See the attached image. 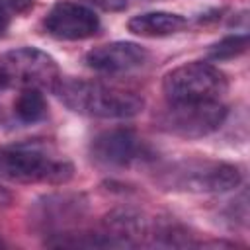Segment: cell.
I'll list each match as a JSON object with an SVG mask.
<instances>
[{
    "label": "cell",
    "instance_id": "cell-13",
    "mask_svg": "<svg viewBox=\"0 0 250 250\" xmlns=\"http://www.w3.org/2000/svg\"><path fill=\"white\" fill-rule=\"evenodd\" d=\"M246 49H248V35L238 33V35L223 37L221 41L213 43L207 49V55L213 61H230V59H236L242 53H246Z\"/></svg>",
    "mask_w": 250,
    "mask_h": 250
},
{
    "label": "cell",
    "instance_id": "cell-6",
    "mask_svg": "<svg viewBox=\"0 0 250 250\" xmlns=\"http://www.w3.org/2000/svg\"><path fill=\"white\" fill-rule=\"evenodd\" d=\"M86 215V195L76 191H62L39 197L29 209V223L37 232L55 236L74 230Z\"/></svg>",
    "mask_w": 250,
    "mask_h": 250
},
{
    "label": "cell",
    "instance_id": "cell-8",
    "mask_svg": "<svg viewBox=\"0 0 250 250\" xmlns=\"http://www.w3.org/2000/svg\"><path fill=\"white\" fill-rule=\"evenodd\" d=\"M90 156L104 168H129L131 164L146 158V146L135 131L119 127L94 137Z\"/></svg>",
    "mask_w": 250,
    "mask_h": 250
},
{
    "label": "cell",
    "instance_id": "cell-7",
    "mask_svg": "<svg viewBox=\"0 0 250 250\" xmlns=\"http://www.w3.org/2000/svg\"><path fill=\"white\" fill-rule=\"evenodd\" d=\"M2 68L10 84H18L20 88H39V90H55L61 80V70L57 61L37 49V47H18L8 51L2 59Z\"/></svg>",
    "mask_w": 250,
    "mask_h": 250
},
{
    "label": "cell",
    "instance_id": "cell-12",
    "mask_svg": "<svg viewBox=\"0 0 250 250\" xmlns=\"http://www.w3.org/2000/svg\"><path fill=\"white\" fill-rule=\"evenodd\" d=\"M14 113L18 121L25 125L39 123L47 117V100L43 96V90L39 88H21L16 102H14Z\"/></svg>",
    "mask_w": 250,
    "mask_h": 250
},
{
    "label": "cell",
    "instance_id": "cell-15",
    "mask_svg": "<svg viewBox=\"0 0 250 250\" xmlns=\"http://www.w3.org/2000/svg\"><path fill=\"white\" fill-rule=\"evenodd\" d=\"M8 25H10V16H8V12H6L4 4L0 2V37H2L4 33H6Z\"/></svg>",
    "mask_w": 250,
    "mask_h": 250
},
{
    "label": "cell",
    "instance_id": "cell-2",
    "mask_svg": "<svg viewBox=\"0 0 250 250\" xmlns=\"http://www.w3.org/2000/svg\"><path fill=\"white\" fill-rule=\"evenodd\" d=\"M0 176L18 184L62 186L72 180L74 166L43 143H18L0 148Z\"/></svg>",
    "mask_w": 250,
    "mask_h": 250
},
{
    "label": "cell",
    "instance_id": "cell-11",
    "mask_svg": "<svg viewBox=\"0 0 250 250\" xmlns=\"http://www.w3.org/2000/svg\"><path fill=\"white\" fill-rule=\"evenodd\" d=\"M127 27L131 33L139 35V37H170L176 35L180 31H184L188 27V20L182 14H174V12H145V14H137L127 21Z\"/></svg>",
    "mask_w": 250,
    "mask_h": 250
},
{
    "label": "cell",
    "instance_id": "cell-4",
    "mask_svg": "<svg viewBox=\"0 0 250 250\" xmlns=\"http://www.w3.org/2000/svg\"><path fill=\"white\" fill-rule=\"evenodd\" d=\"M229 90L223 70L211 62L193 61L166 72L162 92L168 102H215Z\"/></svg>",
    "mask_w": 250,
    "mask_h": 250
},
{
    "label": "cell",
    "instance_id": "cell-17",
    "mask_svg": "<svg viewBox=\"0 0 250 250\" xmlns=\"http://www.w3.org/2000/svg\"><path fill=\"white\" fill-rule=\"evenodd\" d=\"M8 86V78H6V72L2 68V62H0V90H4Z\"/></svg>",
    "mask_w": 250,
    "mask_h": 250
},
{
    "label": "cell",
    "instance_id": "cell-18",
    "mask_svg": "<svg viewBox=\"0 0 250 250\" xmlns=\"http://www.w3.org/2000/svg\"><path fill=\"white\" fill-rule=\"evenodd\" d=\"M0 246H4V242H2V240H0Z\"/></svg>",
    "mask_w": 250,
    "mask_h": 250
},
{
    "label": "cell",
    "instance_id": "cell-1",
    "mask_svg": "<svg viewBox=\"0 0 250 250\" xmlns=\"http://www.w3.org/2000/svg\"><path fill=\"white\" fill-rule=\"evenodd\" d=\"M74 113L100 119H129L143 111L145 100L129 90L82 78H62L53 90Z\"/></svg>",
    "mask_w": 250,
    "mask_h": 250
},
{
    "label": "cell",
    "instance_id": "cell-14",
    "mask_svg": "<svg viewBox=\"0 0 250 250\" xmlns=\"http://www.w3.org/2000/svg\"><path fill=\"white\" fill-rule=\"evenodd\" d=\"M86 2L104 12H123L127 8V0H86Z\"/></svg>",
    "mask_w": 250,
    "mask_h": 250
},
{
    "label": "cell",
    "instance_id": "cell-3",
    "mask_svg": "<svg viewBox=\"0 0 250 250\" xmlns=\"http://www.w3.org/2000/svg\"><path fill=\"white\" fill-rule=\"evenodd\" d=\"M158 186L182 193H225L242 182L238 166L209 158H184L160 166L154 174Z\"/></svg>",
    "mask_w": 250,
    "mask_h": 250
},
{
    "label": "cell",
    "instance_id": "cell-5",
    "mask_svg": "<svg viewBox=\"0 0 250 250\" xmlns=\"http://www.w3.org/2000/svg\"><path fill=\"white\" fill-rule=\"evenodd\" d=\"M227 119V107L215 102H168L156 115V127L182 139H201L215 133Z\"/></svg>",
    "mask_w": 250,
    "mask_h": 250
},
{
    "label": "cell",
    "instance_id": "cell-10",
    "mask_svg": "<svg viewBox=\"0 0 250 250\" xmlns=\"http://www.w3.org/2000/svg\"><path fill=\"white\" fill-rule=\"evenodd\" d=\"M148 51L133 41H111L94 47L86 55V64L102 74H125L146 64Z\"/></svg>",
    "mask_w": 250,
    "mask_h": 250
},
{
    "label": "cell",
    "instance_id": "cell-16",
    "mask_svg": "<svg viewBox=\"0 0 250 250\" xmlns=\"http://www.w3.org/2000/svg\"><path fill=\"white\" fill-rule=\"evenodd\" d=\"M10 203H12V195H10V191L4 189V188L0 186V207H8Z\"/></svg>",
    "mask_w": 250,
    "mask_h": 250
},
{
    "label": "cell",
    "instance_id": "cell-9",
    "mask_svg": "<svg viewBox=\"0 0 250 250\" xmlns=\"http://www.w3.org/2000/svg\"><path fill=\"white\" fill-rule=\"evenodd\" d=\"M43 25L49 35L61 41H82L100 31V18L80 2H57L45 16Z\"/></svg>",
    "mask_w": 250,
    "mask_h": 250
}]
</instances>
